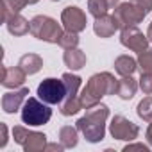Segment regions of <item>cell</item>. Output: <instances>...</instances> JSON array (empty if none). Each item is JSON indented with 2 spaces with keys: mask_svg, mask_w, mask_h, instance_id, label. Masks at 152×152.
Listing matches in <instances>:
<instances>
[{
  "mask_svg": "<svg viewBox=\"0 0 152 152\" xmlns=\"http://www.w3.org/2000/svg\"><path fill=\"white\" fill-rule=\"evenodd\" d=\"M118 90V81L113 77L111 73L104 72V73H99V75H93L90 79V83L86 84V88L83 90L81 93V104L83 107H93L99 104V100L104 97V95H113L116 93Z\"/></svg>",
  "mask_w": 152,
  "mask_h": 152,
  "instance_id": "obj_1",
  "label": "cell"
},
{
  "mask_svg": "<svg viewBox=\"0 0 152 152\" xmlns=\"http://www.w3.org/2000/svg\"><path fill=\"white\" fill-rule=\"evenodd\" d=\"M106 118H107V107L106 106L100 104L93 109L88 107L86 116L77 122V127L86 136L88 141L95 143V141H100L104 138V120Z\"/></svg>",
  "mask_w": 152,
  "mask_h": 152,
  "instance_id": "obj_2",
  "label": "cell"
},
{
  "mask_svg": "<svg viewBox=\"0 0 152 152\" xmlns=\"http://www.w3.org/2000/svg\"><path fill=\"white\" fill-rule=\"evenodd\" d=\"M52 116V109L48 107V104L39 102L34 97H29L23 102L22 107V120L25 125H45Z\"/></svg>",
  "mask_w": 152,
  "mask_h": 152,
  "instance_id": "obj_3",
  "label": "cell"
},
{
  "mask_svg": "<svg viewBox=\"0 0 152 152\" xmlns=\"http://www.w3.org/2000/svg\"><path fill=\"white\" fill-rule=\"evenodd\" d=\"M31 32L43 41H50V43H59L63 31L57 25L56 20L48 18V16H36L31 22Z\"/></svg>",
  "mask_w": 152,
  "mask_h": 152,
  "instance_id": "obj_4",
  "label": "cell"
},
{
  "mask_svg": "<svg viewBox=\"0 0 152 152\" xmlns=\"http://www.w3.org/2000/svg\"><path fill=\"white\" fill-rule=\"evenodd\" d=\"M68 95L66 84L64 81H57V79H45L39 86H38V97L45 102V104H61Z\"/></svg>",
  "mask_w": 152,
  "mask_h": 152,
  "instance_id": "obj_5",
  "label": "cell"
},
{
  "mask_svg": "<svg viewBox=\"0 0 152 152\" xmlns=\"http://www.w3.org/2000/svg\"><path fill=\"white\" fill-rule=\"evenodd\" d=\"M145 15L147 13L141 7H138L136 4H132V2L122 4V6H118L115 9V16L118 18L120 27H134L136 23H140L143 20Z\"/></svg>",
  "mask_w": 152,
  "mask_h": 152,
  "instance_id": "obj_6",
  "label": "cell"
},
{
  "mask_svg": "<svg viewBox=\"0 0 152 152\" xmlns=\"http://www.w3.org/2000/svg\"><path fill=\"white\" fill-rule=\"evenodd\" d=\"M13 134H15V140L25 150H41V148H45V138H47L45 134L31 132V131H25L23 127H15Z\"/></svg>",
  "mask_w": 152,
  "mask_h": 152,
  "instance_id": "obj_7",
  "label": "cell"
},
{
  "mask_svg": "<svg viewBox=\"0 0 152 152\" xmlns=\"http://www.w3.org/2000/svg\"><path fill=\"white\" fill-rule=\"evenodd\" d=\"M61 20L68 32H81L86 27V15L79 7H66L61 15Z\"/></svg>",
  "mask_w": 152,
  "mask_h": 152,
  "instance_id": "obj_8",
  "label": "cell"
},
{
  "mask_svg": "<svg viewBox=\"0 0 152 152\" xmlns=\"http://www.w3.org/2000/svg\"><path fill=\"white\" fill-rule=\"evenodd\" d=\"M138 132H140L138 127L124 116H115L113 122H111V134L116 140H125V141L129 140L131 141L138 136Z\"/></svg>",
  "mask_w": 152,
  "mask_h": 152,
  "instance_id": "obj_9",
  "label": "cell"
},
{
  "mask_svg": "<svg viewBox=\"0 0 152 152\" xmlns=\"http://www.w3.org/2000/svg\"><path fill=\"white\" fill-rule=\"evenodd\" d=\"M147 43H148L147 36H143L136 27H124V31H122V45L129 47L131 50H134L138 54H141L143 50H147Z\"/></svg>",
  "mask_w": 152,
  "mask_h": 152,
  "instance_id": "obj_10",
  "label": "cell"
},
{
  "mask_svg": "<svg viewBox=\"0 0 152 152\" xmlns=\"http://www.w3.org/2000/svg\"><path fill=\"white\" fill-rule=\"evenodd\" d=\"M93 29H95V32H97L100 38H109L111 34H115V32L120 29V22H118V18H116L115 15H113V16L104 15V16L97 18Z\"/></svg>",
  "mask_w": 152,
  "mask_h": 152,
  "instance_id": "obj_11",
  "label": "cell"
},
{
  "mask_svg": "<svg viewBox=\"0 0 152 152\" xmlns=\"http://www.w3.org/2000/svg\"><path fill=\"white\" fill-rule=\"evenodd\" d=\"M27 95H29V90H27V88H22V90H18V91H13V93H6V95L2 97V107H4V111H6V113H15V111H18L20 104L25 100Z\"/></svg>",
  "mask_w": 152,
  "mask_h": 152,
  "instance_id": "obj_12",
  "label": "cell"
},
{
  "mask_svg": "<svg viewBox=\"0 0 152 152\" xmlns=\"http://www.w3.org/2000/svg\"><path fill=\"white\" fill-rule=\"evenodd\" d=\"M25 72L16 66V68H7L4 66V73H2V84L6 88H16V86H22L23 81H25Z\"/></svg>",
  "mask_w": 152,
  "mask_h": 152,
  "instance_id": "obj_13",
  "label": "cell"
},
{
  "mask_svg": "<svg viewBox=\"0 0 152 152\" xmlns=\"http://www.w3.org/2000/svg\"><path fill=\"white\" fill-rule=\"evenodd\" d=\"M7 29H9L11 34H15V36H22V34H25V32L31 31V23H29L23 16H20L18 13H13L9 23H7Z\"/></svg>",
  "mask_w": 152,
  "mask_h": 152,
  "instance_id": "obj_14",
  "label": "cell"
},
{
  "mask_svg": "<svg viewBox=\"0 0 152 152\" xmlns=\"http://www.w3.org/2000/svg\"><path fill=\"white\" fill-rule=\"evenodd\" d=\"M27 75H32V73H36L41 66H43V61H41V57L39 56H36V54H27V56H23L22 59H20V64H18Z\"/></svg>",
  "mask_w": 152,
  "mask_h": 152,
  "instance_id": "obj_15",
  "label": "cell"
},
{
  "mask_svg": "<svg viewBox=\"0 0 152 152\" xmlns=\"http://www.w3.org/2000/svg\"><path fill=\"white\" fill-rule=\"evenodd\" d=\"M64 63H66V66H70L72 70H79V68L84 66L86 56H84L81 50H77V48H68V50L64 52Z\"/></svg>",
  "mask_w": 152,
  "mask_h": 152,
  "instance_id": "obj_16",
  "label": "cell"
},
{
  "mask_svg": "<svg viewBox=\"0 0 152 152\" xmlns=\"http://www.w3.org/2000/svg\"><path fill=\"white\" fill-rule=\"evenodd\" d=\"M136 88H138V84L134 83V79L131 77V75H125L122 81H118V90H116V93H118L124 100H127V99H132V97H134Z\"/></svg>",
  "mask_w": 152,
  "mask_h": 152,
  "instance_id": "obj_17",
  "label": "cell"
},
{
  "mask_svg": "<svg viewBox=\"0 0 152 152\" xmlns=\"http://www.w3.org/2000/svg\"><path fill=\"white\" fill-rule=\"evenodd\" d=\"M115 70L120 73V75H132V72L136 70V61L129 56H120L116 61H115Z\"/></svg>",
  "mask_w": 152,
  "mask_h": 152,
  "instance_id": "obj_18",
  "label": "cell"
},
{
  "mask_svg": "<svg viewBox=\"0 0 152 152\" xmlns=\"http://www.w3.org/2000/svg\"><path fill=\"white\" fill-rule=\"evenodd\" d=\"M63 81H64L66 90H68L66 99H75V97H77V90H79V86H81V79L77 77V75L64 73V75H63Z\"/></svg>",
  "mask_w": 152,
  "mask_h": 152,
  "instance_id": "obj_19",
  "label": "cell"
},
{
  "mask_svg": "<svg viewBox=\"0 0 152 152\" xmlns=\"http://www.w3.org/2000/svg\"><path fill=\"white\" fill-rule=\"evenodd\" d=\"M88 9L95 18H100L104 15H107V9H111L107 0H90L88 2Z\"/></svg>",
  "mask_w": 152,
  "mask_h": 152,
  "instance_id": "obj_20",
  "label": "cell"
},
{
  "mask_svg": "<svg viewBox=\"0 0 152 152\" xmlns=\"http://www.w3.org/2000/svg\"><path fill=\"white\" fill-rule=\"evenodd\" d=\"M59 138H61V143H63L64 147H68V148L77 145V131L72 129L70 125H66V127H63V129H61Z\"/></svg>",
  "mask_w": 152,
  "mask_h": 152,
  "instance_id": "obj_21",
  "label": "cell"
},
{
  "mask_svg": "<svg viewBox=\"0 0 152 152\" xmlns=\"http://www.w3.org/2000/svg\"><path fill=\"white\" fill-rule=\"evenodd\" d=\"M138 115H140V118H143L147 122H152V97H147L140 102Z\"/></svg>",
  "mask_w": 152,
  "mask_h": 152,
  "instance_id": "obj_22",
  "label": "cell"
},
{
  "mask_svg": "<svg viewBox=\"0 0 152 152\" xmlns=\"http://www.w3.org/2000/svg\"><path fill=\"white\" fill-rule=\"evenodd\" d=\"M59 45L63 47V48H75L79 45V38H77V32H66V34H63L61 36V39H59Z\"/></svg>",
  "mask_w": 152,
  "mask_h": 152,
  "instance_id": "obj_23",
  "label": "cell"
},
{
  "mask_svg": "<svg viewBox=\"0 0 152 152\" xmlns=\"http://www.w3.org/2000/svg\"><path fill=\"white\" fill-rule=\"evenodd\" d=\"M138 63L143 72H152V50H143L138 57Z\"/></svg>",
  "mask_w": 152,
  "mask_h": 152,
  "instance_id": "obj_24",
  "label": "cell"
},
{
  "mask_svg": "<svg viewBox=\"0 0 152 152\" xmlns=\"http://www.w3.org/2000/svg\"><path fill=\"white\" fill-rule=\"evenodd\" d=\"M140 86L147 95H152V72H143L141 79H140Z\"/></svg>",
  "mask_w": 152,
  "mask_h": 152,
  "instance_id": "obj_25",
  "label": "cell"
},
{
  "mask_svg": "<svg viewBox=\"0 0 152 152\" xmlns=\"http://www.w3.org/2000/svg\"><path fill=\"white\" fill-rule=\"evenodd\" d=\"M132 4H136L138 7H141L145 13H148L152 9V0H131Z\"/></svg>",
  "mask_w": 152,
  "mask_h": 152,
  "instance_id": "obj_26",
  "label": "cell"
},
{
  "mask_svg": "<svg viewBox=\"0 0 152 152\" xmlns=\"http://www.w3.org/2000/svg\"><path fill=\"white\" fill-rule=\"evenodd\" d=\"M132 148H136V150H143V152H147V150H148L145 145H127V147L124 148V152H129V150H132Z\"/></svg>",
  "mask_w": 152,
  "mask_h": 152,
  "instance_id": "obj_27",
  "label": "cell"
},
{
  "mask_svg": "<svg viewBox=\"0 0 152 152\" xmlns=\"http://www.w3.org/2000/svg\"><path fill=\"white\" fill-rule=\"evenodd\" d=\"M147 140H148V143L152 145V124H150V127H148V131H147Z\"/></svg>",
  "mask_w": 152,
  "mask_h": 152,
  "instance_id": "obj_28",
  "label": "cell"
},
{
  "mask_svg": "<svg viewBox=\"0 0 152 152\" xmlns=\"http://www.w3.org/2000/svg\"><path fill=\"white\" fill-rule=\"evenodd\" d=\"M107 2H109V6H111V7H116V4H118V0H107Z\"/></svg>",
  "mask_w": 152,
  "mask_h": 152,
  "instance_id": "obj_29",
  "label": "cell"
},
{
  "mask_svg": "<svg viewBox=\"0 0 152 152\" xmlns=\"http://www.w3.org/2000/svg\"><path fill=\"white\" fill-rule=\"evenodd\" d=\"M147 38L152 41V23H150V27H148V34H147Z\"/></svg>",
  "mask_w": 152,
  "mask_h": 152,
  "instance_id": "obj_30",
  "label": "cell"
},
{
  "mask_svg": "<svg viewBox=\"0 0 152 152\" xmlns=\"http://www.w3.org/2000/svg\"><path fill=\"white\" fill-rule=\"evenodd\" d=\"M34 2H38V0H31V4H34Z\"/></svg>",
  "mask_w": 152,
  "mask_h": 152,
  "instance_id": "obj_31",
  "label": "cell"
}]
</instances>
